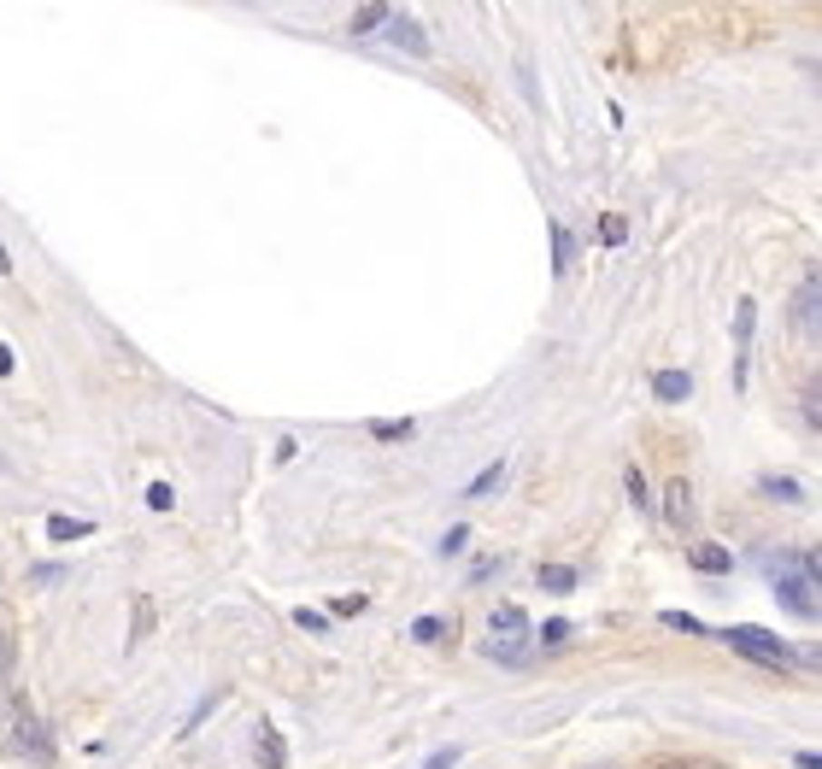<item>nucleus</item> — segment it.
<instances>
[{
    "label": "nucleus",
    "instance_id": "nucleus-20",
    "mask_svg": "<svg viewBox=\"0 0 822 769\" xmlns=\"http://www.w3.org/2000/svg\"><path fill=\"white\" fill-rule=\"evenodd\" d=\"M377 24H388V6H358V12H353V30H358V35L377 30Z\"/></svg>",
    "mask_w": 822,
    "mask_h": 769
},
{
    "label": "nucleus",
    "instance_id": "nucleus-18",
    "mask_svg": "<svg viewBox=\"0 0 822 769\" xmlns=\"http://www.w3.org/2000/svg\"><path fill=\"white\" fill-rule=\"evenodd\" d=\"M622 488H629V500H634V505H641V511H646V517H652V511H658V505H652V493H646V482H641V470H634V464H629V470H622Z\"/></svg>",
    "mask_w": 822,
    "mask_h": 769
},
{
    "label": "nucleus",
    "instance_id": "nucleus-25",
    "mask_svg": "<svg viewBox=\"0 0 822 769\" xmlns=\"http://www.w3.org/2000/svg\"><path fill=\"white\" fill-rule=\"evenodd\" d=\"M465 540H470V529H465V523L446 529V535H441V552H446V558H458V552H465Z\"/></svg>",
    "mask_w": 822,
    "mask_h": 769
},
{
    "label": "nucleus",
    "instance_id": "nucleus-23",
    "mask_svg": "<svg viewBox=\"0 0 822 769\" xmlns=\"http://www.w3.org/2000/svg\"><path fill=\"white\" fill-rule=\"evenodd\" d=\"M370 435H377V441H406L411 423H406V417H394V423H370Z\"/></svg>",
    "mask_w": 822,
    "mask_h": 769
},
{
    "label": "nucleus",
    "instance_id": "nucleus-6",
    "mask_svg": "<svg viewBox=\"0 0 822 769\" xmlns=\"http://www.w3.org/2000/svg\"><path fill=\"white\" fill-rule=\"evenodd\" d=\"M388 42L400 47V54H429V35H423V24L406 18V12H388Z\"/></svg>",
    "mask_w": 822,
    "mask_h": 769
},
{
    "label": "nucleus",
    "instance_id": "nucleus-9",
    "mask_svg": "<svg viewBox=\"0 0 822 769\" xmlns=\"http://www.w3.org/2000/svg\"><path fill=\"white\" fill-rule=\"evenodd\" d=\"M817 294H822V288H817V277H805V282H799V294H793V317H799V329H805V335H817Z\"/></svg>",
    "mask_w": 822,
    "mask_h": 769
},
{
    "label": "nucleus",
    "instance_id": "nucleus-16",
    "mask_svg": "<svg viewBox=\"0 0 822 769\" xmlns=\"http://www.w3.org/2000/svg\"><path fill=\"white\" fill-rule=\"evenodd\" d=\"M541 588L546 593H570V588H576V569H570V564H541Z\"/></svg>",
    "mask_w": 822,
    "mask_h": 769
},
{
    "label": "nucleus",
    "instance_id": "nucleus-13",
    "mask_svg": "<svg viewBox=\"0 0 822 769\" xmlns=\"http://www.w3.org/2000/svg\"><path fill=\"white\" fill-rule=\"evenodd\" d=\"M758 488H764L769 500H781V505H799V500H805V488H799V482H793V476H764V482H758Z\"/></svg>",
    "mask_w": 822,
    "mask_h": 769
},
{
    "label": "nucleus",
    "instance_id": "nucleus-3",
    "mask_svg": "<svg viewBox=\"0 0 822 769\" xmlns=\"http://www.w3.org/2000/svg\"><path fill=\"white\" fill-rule=\"evenodd\" d=\"M488 623H494V635H505V647H488V658H505V664H523V658H529V652L517 647V640L529 635V617H523L517 605H494Z\"/></svg>",
    "mask_w": 822,
    "mask_h": 769
},
{
    "label": "nucleus",
    "instance_id": "nucleus-29",
    "mask_svg": "<svg viewBox=\"0 0 822 769\" xmlns=\"http://www.w3.org/2000/svg\"><path fill=\"white\" fill-rule=\"evenodd\" d=\"M0 376H12V346L0 341Z\"/></svg>",
    "mask_w": 822,
    "mask_h": 769
},
{
    "label": "nucleus",
    "instance_id": "nucleus-19",
    "mask_svg": "<svg viewBox=\"0 0 822 769\" xmlns=\"http://www.w3.org/2000/svg\"><path fill=\"white\" fill-rule=\"evenodd\" d=\"M664 628H676V635H705V623L693 611H664Z\"/></svg>",
    "mask_w": 822,
    "mask_h": 769
},
{
    "label": "nucleus",
    "instance_id": "nucleus-31",
    "mask_svg": "<svg viewBox=\"0 0 822 769\" xmlns=\"http://www.w3.org/2000/svg\"><path fill=\"white\" fill-rule=\"evenodd\" d=\"M700 769H717V764H700Z\"/></svg>",
    "mask_w": 822,
    "mask_h": 769
},
{
    "label": "nucleus",
    "instance_id": "nucleus-2",
    "mask_svg": "<svg viewBox=\"0 0 822 769\" xmlns=\"http://www.w3.org/2000/svg\"><path fill=\"white\" fill-rule=\"evenodd\" d=\"M722 640H729L734 652H746V658L769 664V669H793V664H799V652H793L788 640H776V635H769V628H758V623H734V628H729V635H722Z\"/></svg>",
    "mask_w": 822,
    "mask_h": 769
},
{
    "label": "nucleus",
    "instance_id": "nucleus-7",
    "mask_svg": "<svg viewBox=\"0 0 822 769\" xmlns=\"http://www.w3.org/2000/svg\"><path fill=\"white\" fill-rule=\"evenodd\" d=\"M253 758H259V769H289V740H282L277 728H259Z\"/></svg>",
    "mask_w": 822,
    "mask_h": 769
},
{
    "label": "nucleus",
    "instance_id": "nucleus-21",
    "mask_svg": "<svg viewBox=\"0 0 822 769\" xmlns=\"http://www.w3.org/2000/svg\"><path fill=\"white\" fill-rule=\"evenodd\" d=\"M411 640H446V623L441 617H417V623H411Z\"/></svg>",
    "mask_w": 822,
    "mask_h": 769
},
{
    "label": "nucleus",
    "instance_id": "nucleus-30",
    "mask_svg": "<svg viewBox=\"0 0 822 769\" xmlns=\"http://www.w3.org/2000/svg\"><path fill=\"white\" fill-rule=\"evenodd\" d=\"M6 270H12V253H6V241H0V277H6Z\"/></svg>",
    "mask_w": 822,
    "mask_h": 769
},
{
    "label": "nucleus",
    "instance_id": "nucleus-17",
    "mask_svg": "<svg viewBox=\"0 0 822 769\" xmlns=\"http://www.w3.org/2000/svg\"><path fill=\"white\" fill-rule=\"evenodd\" d=\"M570 258H576V235H570L564 223H553V265L570 270Z\"/></svg>",
    "mask_w": 822,
    "mask_h": 769
},
{
    "label": "nucleus",
    "instance_id": "nucleus-11",
    "mask_svg": "<svg viewBox=\"0 0 822 769\" xmlns=\"http://www.w3.org/2000/svg\"><path fill=\"white\" fill-rule=\"evenodd\" d=\"M83 535H94V523L89 517H47V540H83Z\"/></svg>",
    "mask_w": 822,
    "mask_h": 769
},
{
    "label": "nucleus",
    "instance_id": "nucleus-10",
    "mask_svg": "<svg viewBox=\"0 0 822 769\" xmlns=\"http://www.w3.org/2000/svg\"><path fill=\"white\" fill-rule=\"evenodd\" d=\"M652 394L676 405V400H688V394H693V376H688V370H658V376H652Z\"/></svg>",
    "mask_w": 822,
    "mask_h": 769
},
{
    "label": "nucleus",
    "instance_id": "nucleus-1",
    "mask_svg": "<svg viewBox=\"0 0 822 769\" xmlns=\"http://www.w3.org/2000/svg\"><path fill=\"white\" fill-rule=\"evenodd\" d=\"M6 752L24 769H54V735H47L42 716H30V705H24V699H12V740H6Z\"/></svg>",
    "mask_w": 822,
    "mask_h": 769
},
{
    "label": "nucleus",
    "instance_id": "nucleus-24",
    "mask_svg": "<svg viewBox=\"0 0 822 769\" xmlns=\"http://www.w3.org/2000/svg\"><path fill=\"white\" fill-rule=\"evenodd\" d=\"M541 640H546V647H564V640H570V623H564V617H553V623H541Z\"/></svg>",
    "mask_w": 822,
    "mask_h": 769
},
{
    "label": "nucleus",
    "instance_id": "nucleus-15",
    "mask_svg": "<svg viewBox=\"0 0 822 769\" xmlns=\"http://www.w3.org/2000/svg\"><path fill=\"white\" fill-rule=\"evenodd\" d=\"M500 482H505V458H494V464L482 470V476L470 482V488H465V500H482V493H494V488H500Z\"/></svg>",
    "mask_w": 822,
    "mask_h": 769
},
{
    "label": "nucleus",
    "instance_id": "nucleus-12",
    "mask_svg": "<svg viewBox=\"0 0 822 769\" xmlns=\"http://www.w3.org/2000/svg\"><path fill=\"white\" fill-rule=\"evenodd\" d=\"M153 623H159V605H153V593H135V623H130V647H135V640H147V635H153Z\"/></svg>",
    "mask_w": 822,
    "mask_h": 769
},
{
    "label": "nucleus",
    "instance_id": "nucleus-14",
    "mask_svg": "<svg viewBox=\"0 0 822 769\" xmlns=\"http://www.w3.org/2000/svg\"><path fill=\"white\" fill-rule=\"evenodd\" d=\"M664 500H670V523H681V529H688V523H693V500H688V482H670V493H664Z\"/></svg>",
    "mask_w": 822,
    "mask_h": 769
},
{
    "label": "nucleus",
    "instance_id": "nucleus-8",
    "mask_svg": "<svg viewBox=\"0 0 822 769\" xmlns=\"http://www.w3.org/2000/svg\"><path fill=\"white\" fill-rule=\"evenodd\" d=\"M693 569H705V576H729V569H734V552L717 547V540H700V547H693Z\"/></svg>",
    "mask_w": 822,
    "mask_h": 769
},
{
    "label": "nucleus",
    "instance_id": "nucleus-4",
    "mask_svg": "<svg viewBox=\"0 0 822 769\" xmlns=\"http://www.w3.org/2000/svg\"><path fill=\"white\" fill-rule=\"evenodd\" d=\"M752 324H758V306L740 300V312H734V346H740V358H734V388L746 394V382H752Z\"/></svg>",
    "mask_w": 822,
    "mask_h": 769
},
{
    "label": "nucleus",
    "instance_id": "nucleus-28",
    "mask_svg": "<svg viewBox=\"0 0 822 769\" xmlns=\"http://www.w3.org/2000/svg\"><path fill=\"white\" fill-rule=\"evenodd\" d=\"M453 764H458V746H441V752H435V758L423 764V769H453Z\"/></svg>",
    "mask_w": 822,
    "mask_h": 769
},
{
    "label": "nucleus",
    "instance_id": "nucleus-27",
    "mask_svg": "<svg viewBox=\"0 0 822 769\" xmlns=\"http://www.w3.org/2000/svg\"><path fill=\"white\" fill-rule=\"evenodd\" d=\"M622 241H629V223H622V218H605V247H622Z\"/></svg>",
    "mask_w": 822,
    "mask_h": 769
},
{
    "label": "nucleus",
    "instance_id": "nucleus-22",
    "mask_svg": "<svg viewBox=\"0 0 822 769\" xmlns=\"http://www.w3.org/2000/svg\"><path fill=\"white\" fill-rule=\"evenodd\" d=\"M294 623H300L306 635H323V628H329V617H323V611H311V605H300V611H294Z\"/></svg>",
    "mask_w": 822,
    "mask_h": 769
},
{
    "label": "nucleus",
    "instance_id": "nucleus-5",
    "mask_svg": "<svg viewBox=\"0 0 822 769\" xmlns=\"http://www.w3.org/2000/svg\"><path fill=\"white\" fill-rule=\"evenodd\" d=\"M776 599L788 605V611H799L805 623H817V611H822V605H817V576H805V569H799V576H781Z\"/></svg>",
    "mask_w": 822,
    "mask_h": 769
},
{
    "label": "nucleus",
    "instance_id": "nucleus-26",
    "mask_svg": "<svg viewBox=\"0 0 822 769\" xmlns=\"http://www.w3.org/2000/svg\"><path fill=\"white\" fill-rule=\"evenodd\" d=\"M147 505H153V511H171V505H177V493H171L165 482H153V488H147Z\"/></svg>",
    "mask_w": 822,
    "mask_h": 769
}]
</instances>
